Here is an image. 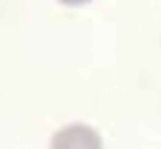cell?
Instances as JSON below:
<instances>
[{"mask_svg": "<svg viewBox=\"0 0 161 149\" xmlns=\"http://www.w3.org/2000/svg\"><path fill=\"white\" fill-rule=\"evenodd\" d=\"M50 149H103L99 134L91 127L82 124L66 126L52 137Z\"/></svg>", "mask_w": 161, "mask_h": 149, "instance_id": "cell-1", "label": "cell"}, {"mask_svg": "<svg viewBox=\"0 0 161 149\" xmlns=\"http://www.w3.org/2000/svg\"><path fill=\"white\" fill-rule=\"evenodd\" d=\"M64 4L71 6H78L86 4L92 0H58Z\"/></svg>", "mask_w": 161, "mask_h": 149, "instance_id": "cell-2", "label": "cell"}]
</instances>
